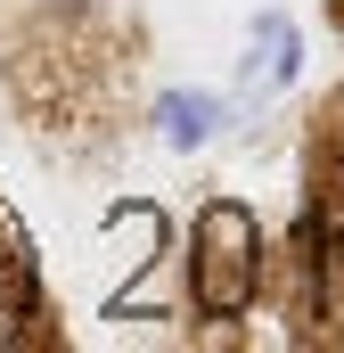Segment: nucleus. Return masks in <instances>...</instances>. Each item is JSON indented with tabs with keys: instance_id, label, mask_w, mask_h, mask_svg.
Instances as JSON below:
<instances>
[{
	"instance_id": "1",
	"label": "nucleus",
	"mask_w": 344,
	"mask_h": 353,
	"mask_svg": "<svg viewBox=\"0 0 344 353\" xmlns=\"http://www.w3.org/2000/svg\"><path fill=\"white\" fill-rule=\"evenodd\" d=\"M262 296V222L238 197H205L189 222V312L197 321H238Z\"/></svg>"
},
{
	"instance_id": "2",
	"label": "nucleus",
	"mask_w": 344,
	"mask_h": 353,
	"mask_svg": "<svg viewBox=\"0 0 344 353\" xmlns=\"http://www.w3.org/2000/svg\"><path fill=\"white\" fill-rule=\"evenodd\" d=\"M295 74H303V33H295V17H287V8H255L238 90H246V99H270V90H287Z\"/></svg>"
},
{
	"instance_id": "3",
	"label": "nucleus",
	"mask_w": 344,
	"mask_h": 353,
	"mask_svg": "<svg viewBox=\"0 0 344 353\" xmlns=\"http://www.w3.org/2000/svg\"><path fill=\"white\" fill-rule=\"evenodd\" d=\"M148 123H156V140H164L172 157H205V148L238 123V107H230L222 90H156Z\"/></svg>"
}]
</instances>
